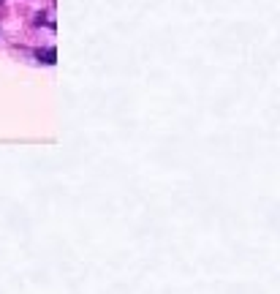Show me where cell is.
<instances>
[{
  "mask_svg": "<svg viewBox=\"0 0 280 294\" xmlns=\"http://www.w3.org/2000/svg\"><path fill=\"white\" fill-rule=\"evenodd\" d=\"M35 55H38V60H44V63H49V65H52L55 60H57V52H55L52 47H49V49H38Z\"/></svg>",
  "mask_w": 280,
  "mask_h": 294,
  "instance_id": "6da1fadb",
  "label": "cell"
}]
</instances>
